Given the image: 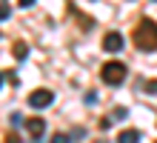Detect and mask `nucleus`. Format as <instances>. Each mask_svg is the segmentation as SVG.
Returning a JSON list of instances; mask_svg holds the SVG:
<instances>
[{"label": "nucleus", "instance_id": "f8f14e48", "mask_svg": "<svg viewBox=\"0 0 157 143\" xmlns=\"http://www.w3.org/2000/svg\"><path fill=\"white\" fill-rule=\"evenodd\" d=\"M17 3H20L23 9H29V6H34V0H17Z\"/></svg>", "mask_w": 157, "mask_h": 143}, {"label": "nucleus", "instance_id": "1a4fd4ad", "mask_svg": "<svg viewBox=\"0 0 157 143\" xmlns=\"http://www.w3.org/2000/svg\"><path fill=\"white\" fill-rule=\"evenodd\" d=\"M149 94H157V80H146V86H143Z\"/></svg>", "mask_w": 157, "mask_h": 143}, {"label": "nucleus", "instance_id": "ddd939ff", "mask_svg": "<svg viewBox=\"0 0 157 143\" xmlns=\"http://www.w3.org/2000/svg\"><path fill=\"white\" fill-rule=\"evenodd\" d=\"M0 86H3V74H0Z\"/></svg>", "mask_w": 157, "mask_h": 143}, {"label": "nucleus", "instance_id": "423d86ee", "mask_svg": "<svg viewBox=\"0 0 157 143\" xmlns=\"http://www.w3.org/2000/svg\"><path fill=\"white\" fill-rule=\"evenodd\" d=\"M117 143H140V132L137 129H123L117 135Z\"/></svg>", "mask_w": 157, "mask_h": 143}, {"label": "nucleus", "instance_id": "39448f33", "mask_svg": "<svg viewBox=\"0 0 157 143\" xmlns=\"http://www.w3.org/2000/svg\"><path fill=\"white\" fill-rule=\"evenodd\" d=\"M26 129H29V135H32V137H43V132H46V120H43V117H29V120H26Z\"/></svg>", "mask_w": 157, "mask_h": 143}, {"label": "nucleus", "instance_id": "f03ea898", "mask_svg": "<svg viewBox=\"0 0 157 143\" xmlns=\"http://www.w3.org/2000/svg\"><path fill=\"white\" fill-rule=\"evenodd\" d=\"M126 63H120V60H109L103 69H100V77H103V83L106 86H120L126 80Z\"/></svg>", "mask_w": 157, "mask_h": 143}, {"label": "nucleus", "instance_id": "9d476101", "mask_svg": "<svg viewBox=\"0 0 157 143\" xmlns=\"http://www.w3.org/2000/svg\"><path fill=\"white\" fill-rule=\"evenodd\" d=\"M6 143H20V135H17V132H9V135H6Z\"/></svg>", "mask_w": 157, "mask_h": 143}, {"label": "nucleus", "instance_id": "f257e3e1", "mask_svg": "<svg viewBox=\"0 0 157 143\" xmlns=\"http://www.w3.org/2000/svg\"><path fill=\"white\" fill-rule=\"evenodd\" d=\"M132 40L140 52H157V23L149 20V17L140 20L137 29H134V34H132Z\"/></svg>", "mask_w": 157, "mask_h": 143}, {"label": "nucleus", "instance_id": "7ed1b4c3", "mask_svg": "<svg viewBox=\"0 0 157 143\" xmlns=\"http://www.w3.org/2000/svg\"><path fill=\"white\" fill-rule=\"evenodd\" d=\"M52 100H54V94H52L49 89H34V92L29 94V106H32L34 112L49 109V106H52Z\"/></svg>", "mask_w": 157, "mask_h": 143}, {"label": "nucleus", "instance_id": "0eeeda50", "mask_svg": "<svg viewBox=\"0 0 157 143\" xmlns=\"http://www.w3.org/2000/svg\"><path fill=\"white\" fill-rule=\"evenodd\" d=\"M12 54L17 57V60H26V54H29V46H26L23 40H17V43L12 46Z\"/></svg>", "mask_w": 157, "mask_h": 143}, {"label": "nucleus", "instance_id": "20e7f679", "mask_svg": "<svg viewBox=\"0 0 157 143\" xmlns=\"http://www.w3.org/2000/svg\"><path fill=\"white\" fill-rule=\"evenodd\" d=\"M123 43H126V40H123V34H120V32H109V34L103 37V49L112 52V54L123 49Z\"/></svg>", "mask_w": 157, "mask_h": 143}, {"label": "nucleus", "instance_id": "6e6552de", "mask_svg": "<svg viewBox=\"0 0 157 143\" xmlns=\"http://www.w3.org/2000/svg\"><path fill=\"white\" fill-rule=\"evenodd\" d=\"M80 135H83V129L71 132V135H54V137H52V143H71V140H77Z\"/></svg>", "mask_w": 157, "mask_h": 143}, {"label": "nucleus", "instance_id": "9b49d317", "mask_svg": "<svg viewBox=\"0 0 157 143\" xmlns=\"http://www.w3.org/2000/svg\"><path fill=\"white\" fill-rule=\"evenodd\" d=\"M6 17H9V6L3 3V6H0V20H6Z\"/></svg>", "mask_w": 157, "mask_h": 143}]
</instances>
